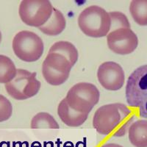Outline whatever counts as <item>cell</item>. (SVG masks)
Returning a JSON list of instances; mask_svg holds the SVG:
<instances>
[{"label": "cell", "instance_id": "cell-15", "mask_svg": "<svg viewBox=\"0 0 147 147\" xmlns=\"http://www.w3.org/2000/svg\"><path fill=\"white\" fill-rule=\"evenodd\" d=\"M129 12L134 21L140 26H147V0H133Z\"/></svg>", "mask_w": 147, "mask_h": 147}, {"label": "cell", "instance_id": "cell-16", "mask_svg": "<svg viewBox=\"0 0 147 147\" xmlns=\"http://www.w3.org/2000/svg\"><path fill=\"white\" fill-rule=\"evenodd\" d=\"M16 73L17 69L11 59L0 55V83L10 82L15 78Z\"/></svg>", "mask_w": 147, "mask_h": 147}, {"label": "cell", "instance_id": "cell-11", "mask_svg": "<svg viewBox=\"0 0 147 147\" xmlns=\"http://www.w3.org/2000/svg\"><path fill=\"white\" fill-rule=\"evenodd\" d=\"M57 113L64 124L71 127H80L83 124L88 116V114L80 113L71 108L65 99H63L59 104Z\"/></svg>", "mask_w": 147, "mask_h": 147}, {"label": "cell", "instance_id": "cell-19", "mask_svg": "<svg viewBox=\"0 0 147 147\" xmlns=\"http://www.w3.org/2000/svg\"><path fill=\"white\" fill-rule=\"evenodd\" d=\"M13 113V106L10 101L0 94V122L10 119Z\"/></svg>", "mask_w": 147, "mask_h": 147}, {"label": "cell", "instance_id": "cell-14", "mask_svg": "<svg viewBox=\"0 0 147 147\" xmlns=\"http://www.w3.org/2000/svg\"><path fill=\"white\" fill-rule=\"evenodd\" d=\"M50 53H58L68 59L72 66L75 65L78 60L79 54L77 48L69 41H57L51 47L49 51Z\"/></svg>", "mask_w": 147, "mask_h": 147}, {"label": "cell", "instance_id": "cell-20", "mask_svg": "<svg viewBox=\"0 0 147 147\" xmlns=\"http://www.w3.org/2000/svg\"><path fill=\"white\" fill-rule=\"evenodd\" d=\"M100 147H123V146L117 144H106Z\"/></svg>", "mask_w": 147, "mask_h": 147}, {"label": "cell", "instance_id": "cell-5", "mask_svg": "<svg viewBox=\"0 0 147 147\" xmlns=\"http://www.w3.org/2000/svg\"><path fill=\"white\" fill-rule=\"evenodd\" d=\"M12 47L17 57L27 63L39 60L44 50V42L40 36L29 30L18 32L13 40Z\"/></svg>", "mask_w": 147, "mask_h": 147}, {"label": "cell", "instance_id": "cell-12", "mask_svg": "<svg viewBox=\"0 0 147 147\" xmlns=\"http://www.w3.org/2000/svg\"><path fill=\"white\" fill-rule=\"evenodd\" d=\"M66 27V21L63 14L56 8L53 9V12L47 23L39 27L40 32L49 36H55L60 35Z\"/></svg>", "mask_w": 147, "mask_h": 147}, {"label": "cell", "instance_id": "cell-2", "mask_svg": "<svg viewBox=\"0 0 147 147\" xmlns=\"http://www.w3.org/2000/svg\"><path fill=\"white\" fill-rule=\"evenodd\" d=\"M78 25L85 35L99 38L110 32L111 19L105 10L97 5L84 9L78 17Z\"/></svg>", "mask_w": 147, "mask_h": 147}, {"label": "cell", "instance_id": "cell-1", "mask_svg": "<svg viewBox=\"0 0 147 147\" xmlns=\"http://www.w3.org/2000/svg\"><path fill=\"white\" fill-rule=\"evenodd\" d=\"M135 117L124 104H109L97 109L93 118V127L103 136L122 137L129 130Z\"/></svg>", "mask_w": 147, "mask_h": 147}, {"label": "cell", "instance_id": "cell-17", "mask_svg": "<svg viewBox=\"0 0 147 147\" xmlns=\"http://www.w3.org/2000/svg\"><path fill=\"white\" fill-rule=\"evenodd\" d=\"M30 127L32 129H59V124L52 115L48 113L40 112L32 118Z\"/></svg>", "mask_w": 147, "mask_h": 147}, {"label": "cell", "instance_id": "cell-21", "mask_svg": "<svg viewBox=\"0 0 147 147\" xmlns=\"http://www.w3.org/2000/svg\"><path fill=\"white\" fill-rule=\"evenodd\" d=\"M2 41V33H1V31H0V43Z\"/></svg>", "mask_w": 147, "mask_h": 147}, {"label": "cell", "instance_id": "cell-10", "mask_svg": "<svg viewBox=\"0 0 147 147\" xmlns=\"http://www.w3.org/2000/svg\"><path fill=\"white\" fill-rule=\"evenodd\" d=\"M97 77L104 88L112 91L120 90L125 82L123 68L119 63L113 61L105 62L99 65Z\"/></svg>", "mask_w": 147, "mask_h": 147}, {"label": "cell", "instance_id": "cell-9", "mask_svg": "<svg viewBox=\"0 0 147 147\" xmlns=\"http://www.w3.org/2000/svg\"><path fill=\"white\" fill-rule=\"evenodd\" d=\"M109 49L121 55L131 54L138 45V38L130 28H122L109 32L107 35Z\"/></svg>", "mask_w": 147, "mask_h": 147}, {"label": "cell", "instance_id": "cell-8", "mask_svg": "<svg viewBox=\"0 0 147 147\" xmlns=\"http://www.w3.org/2000/svg\"><path fill=\"white\" fill-rule=\"evenodd\" d=\"M72 67L63 55L49 52L42 64V74L47 83L58 86L68 80Z\"/></svg>", "mask_w": 147, "mask_h": 147}, {"label": "cell", "instance_id": "cell-13", "mask_svg": "<svg viewBox=\"0 0 147 147\" xmlns=\"http://www.w3.org/2000/svg\"><path fill=\"white\" fill-rule=\"evenodd\" d=\"M129 140L136 147H147V120L133 122L128 130Z\"/></svg>", "mask_w": 147, "mask_h": 147}, {"label": "cell", "instance_id": "cell-6", "mask_svg": "<svg viewBox=\"0 0 147 147\" xmlns=\"http://www.w3.org/2000/svg\"><path fill=\"white\" fill-rule=\"evenodd\" d=\"M41 83L36 78L35 72L25 69H17L15 78L5 84L7 94L17 100H24L36 95L40 90Z\"/></svg>", "mask_w": 147, "mask_h": 147}, {"label": "cell", "instance_id": "cell-7", "mask_svg": "<svg viewBox=\"0 0 147 147\" xmlns=\"http://www.w3.org/2000/svg\"><path fill=\"white\" fill-rule=\"evenodd\" d=\"M53 9L48 0H24L19 5L18 13L25 24L39 28L49 19Z\"/></svg>", "mask_w": 147, "mask_h": 147}, {"label": "cell", "instance_id": "cell-3", "mask_svg": "<svg viewBox=\"0 0 147 147\" xmlns=\"http://www.w3.org/2000/svg\"><path fill=\"white\" fill-rule=\"evenodd\" d=\"M125 95L129 106L138 107L140 117L147 119V64L137 68L129 75Z\"/></svg>", "mask_w": 147, "mask_h": 147}, {"label": "cell", "instance_id": "cell-4", "mask_svg": "<svg viewBox=\"0 0 147 147\" xmlns=\"http://www.w3.org/2000/svg\"><path fill=\"white\" fill-rule=\"evenodd\" d=\"M100 93L94 84L79 82L70 88L65 99L71 108L80 113L89 114L99 102Z\"/></svg>", "mask_w": 147, "mask_h": 147}, {"label": "cell", "instance_id": "cell-18", "mask_svg": "<svg viewBox=\"0 0 147 147\" xmlns=\"http://www.w3.org/2000/svg\"><path fill=\"white\" fill-rule=\"evenodd\" d=\"M109 15L111 19V27L110 32L122 28H130V24L128 18L123 13L119 11L110 12Z\"/></svg>", "mask_w": 147, "mask_h": 147}]
</instances>
